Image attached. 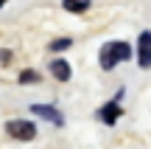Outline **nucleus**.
Returning a JSON list of instances; mask_svg holds the SVG:
<instances>
[{"mask_svg":"<svg viewBox=\"0 0 151 149\" xmlns=\"http://www.w3.org/2000/svg\"><path fill=\"white\" fill-rule=\"evenodd\" d=\"M50 73H53L59 82H67V79H70V65H67L65 59H53L50 62Z\"/></svg>","mask_w":151,"mask_h":149,"instance_id":"obj_6","label":"nucleus"},{"mask_svg":"<svg viewBox=\"0 0 151 149\" xmlns=\"http://www.w3.org/2000/svg\"><path fill=\"white\" fill-rule=\"evenodd\" d=\"M65 9H67V11H76V14H81V11L90 9V0H65Z\"/></svg>","mask_w":151,"mask_h":149,"instance_id":"obj_7","label":"nucleus"},{"mask_svg":"<svg viewBox=\"0 0 151 149\" xmlns=\"http://www.w3.org/2000/svg\"><path fill=\"white\" fill-rule=\"evenodd\" d=\"M70 45H73V39H56V42H50V51H53V54L56 51H67Z\"/></svg>","mask_w":151,"mask_h":149,"instance_id":"obj_8","label":"nucleus"},{"mask_svg":"<svg viewBox=\"0 0 151 149\" xmlns=\"http://www.w3.org/2000/svg\"><path fill=\"white\" fill-rule=\"evenodd\" d=\"M120 116H123V110H120V104H118V99H115V101H106V104H104L101 110H98V118H101L104 124H109V127H112V124L118 121Z\"/></svg>","mask_w":151,"mask_h":149,"instance_id":"obj_4","label":"nucleus"},{"mask_svg":"<svg viewBox=\"0 0 151 149\" xmlns=\"http://www.w3.org/2000/svg\"><path fill=\"white\" fill-rule=\"evenodd\" d=\"M28 82H39L37 71H22L20 73V84H28Z\"/></svg>","mask_w":151,"mask_h":149,"instance_id":"obj_9","label":"nucleus"},{"mask_svg":"<svg viewBox=\"0 0 151 149\" xmlns=\"http://www.w3.org/2000/svg\"><path fill=\"white\" fill-rule=\"evenodd\" d=\"M3 6H6V0H0V9H3Z\"/></svg>","mask_w":151,"mask_h":149,"instance_id":"obj_10","label":"nucleus"},{"mask_svg":"<svg viewBox=\"0 0 151 149\" xmlns=\"http://www.w3.org/2000/svg\"><path fill=\"white\" fill-rule=\"evenodd\" d=\"M137 62L140 68H151V31H143L137 39Z\"/></svg>","mask_w":151,"mask_h":149,"instance_id":"obj_3","label":"nucleus"},{"mask_svg":"<svg viewBox=\"0 0 151 149\" xmlns=\"http://www.w3.org/2000/svg\"><path fill=\"white\" fill-rule=\"evenodd\" d=\"M6 132H9L14 141H31L34 135H37V127H34V121H25V118H14V121H9V124H6Z\"/></svg>","mask_w":151,"mask_h":149,"instance_id":"obj_2","label":"nucleus"},{"mask_svg":"<svg viewBox=\"0 0 151 149\" xmlns=\"http://www.w3.org/2000/svg\"><path fill=\"white\" fill-rule=\"evenodd\" d=\"M126 59H132V48L126 42H106L98 54V62L104 71H112L118 62H126Z\"/></svg>","mask_w":151,"mask_h":149,"instance_id":"obj_1","label":"nucleus"},{"mask_svg":"<svg viewBox=\"0 0 151 149\" xmlns=\"http://www.w3.org/2000/svg\"><path fill=\"white\" fill-rule=\"evenodd\" d=\"M31 113H34V116L48 118V121H50V124H56V127H62V124H65V116H62L56 107H48V104H34V107H31Z\"/></svg>","mask_w":151,"mask_h":149,"instance_id":"obj_5","label":"nucleus"}]
</instances>
